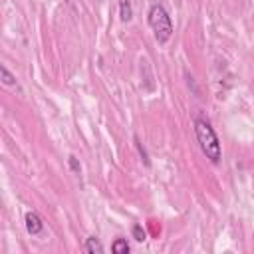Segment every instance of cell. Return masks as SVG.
I'll return each mask as SVG.
<instances>
[{"label":"cell","instance_id":"cell-3","mask_svg":"<svg viewBox=\"0 0 254 254\" xmlns=\"http://www.w3.org/2000/svg\"><path fill=\"white\" fill-rule=\"evenodd\" d=\"M26 230H28V234H32V236H38L42 230H44V222H42V218H40V214L38 212H34V210H30V212H26Z\"/></svg>","mask_w":254,"mask_h":254},{"label":"cell","instance_id":"cell-4","mask_svg":"<svg viewBox=\"0 0 254 254\" xmlns=\"http://www.w3.org/2000/svg\"><path fill=\"white\" fill-rule=\"evenodd\" d=\"M133 18V8L129 0H119V20L121 22H129Z\"/></svg>","mask_w":254,"mask_h":254},{"label":"cell","instance_id":"cell-9","mask_svg":"<svg viewBox=\"0 0 254 254\" xmlns=\"http://www.w3.org/2000/svg\"><path fill=\"white\" fill-rule=\"evenodd\" d=\"M131 232H133V238H135L137 242H143V240L147 238V234H145V230H143V226H141V224H133Z\"/></svg>","mask_w":254,"mask_h":254},{"label":"cell","instance_id":"cell-8","mask_svg":"<svg viewBox=\"0 0 254 254\" xmlns=\"http://www.w3.org/2000/svg\"><path fill=\"white\" fill-rule=\"evenodd\" d=\"M135 147H137V151H139V155H141V161H143V163H145V165L149 167V165H151V159H149V153L145 151V147L141 145V141H139L137 137H135Z\"/></svg>","mask_w":254,"mask_h":254},{"label":"cell","instance_id":"cell-5","mask_svg":"<svg viewBox=\"0 0 254 254\" xmlns=\"http://www.w3.org/2000/svg\"><path fill=\"white\" fill-rule=\"evenodd\" d=\"M83 250L89 252V254H101V252H103V246H101V242H99L95 236H89V238L85 240V244H83Z\"/></svg>","mask_w":254,"mask_h":254},{"label":"cell","instance_id":"cell-6","mask_svg":"<svg viewBox=\"0 0 254 254\" xmlns=\"http://www.w3.org/2000/svg\"><path fill=\"white\" fill-rule=\"evenodd\" d=\"M0 77H2V83L8 85V87H14L16 85V75L10 73V69L6 65H0Z\"/></svg>","mask_w":254,"mask_h":254},{"label":"cell","instance_id":"cell-7","mask_svg":"<svg viewBox=\"0 0 254 254\" xmlns=\"http://www.w3.org/2000/svg\"><path fill=\"white\" fill-rule=\"evenodd\" d=\"M111 250L115 252V254H129V244H127V240L125 238H117V240H113V244H111Z\"/></svg>","mask_w":254,"mask_h":254},{"label":"cell","instance_id":"cell-2","mask_svg":"<svg viewBox=\"0 0 254 254\" xmlns=\"http://www.w3.org/2000/svg\"><path fill=\"white\" fill-rule=\"evenodd\" d=\"M149 26L155 34V40L159 44H167L173 36V22L169 12L165 10L163 4H153L149 8Z\"/></svg>","mask_w":254,"mask_h":254},{"label":"cell","instance_id":"cell-1","mask_svg":"<svg viewBox=\"0 0 254 254\" xmlns=\"http://www.w3.org/2000/svg\"><path fill=\"white\" fill-rule=\"evenodd\" d=\"M194 137H196V143H198L202 155L212 165H218L222 159V147H220L216 131L212 129V125L206 119H202V117L194 119Z\"/></svg>","mask_w":254,"mask_h":254},{"label":"cell","instance_id":"cell-10","mask_svg":"<svg viewBox=\"0 0 254 254\" xmlns=\"http://www.w3.org/2000/svg\"><path fill=\"white\" fill-rule=\"evenodd\" d=\"M67 163H69V169H71L75 175H79V173H81V165H79V161H77L73 155H69V157H67Z\"/></svg>","mask_w":254,"mask_h":254}]
</instances>
